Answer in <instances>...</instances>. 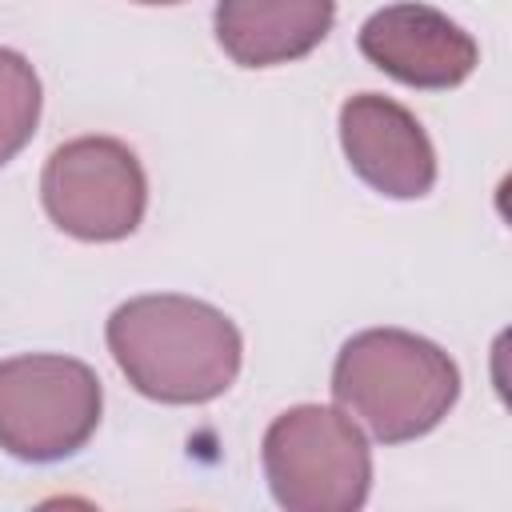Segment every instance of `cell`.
I'll return each instance as SVG.
<instances>
[{"label":"cell","instance_id":"obj_1","mask_svg":"<svg viewBox=\"0 0 512 512\" xmlns=\"http://www.w3.org/2000/svg\"><path fill=\"white\" fill-rule=\"evenodd\" d=\"M104 336L128 384L156 404H208L236 384L244 360L240 328L216 304L180 292L124 300Z\"/></svg>","mask_w":512,"mask_h":512},{"label":"cell","instance_id":"obj_2","mask_svg":"<svg viewBox=\"0 0 512 512\" xmlns=\"http://www.w3.org/2000/svg\"><path fill=\"white\" fill-rule=\"evenodd\" d=\"M332 396L380 444H408L440 428L460 400L456 360L404 328H364L336 352Z\"/></svg>","mask_w":512,"mask_h":512},{"label":"cell","instance_id":"obj_3","mask_svg":"<svg viewBox=\"0 0 512 512\" xmlns=\"http://www.w3.org/2000/svg\"><path fill=\"white\" fill-rule=\"evenodd\" d=\"M268 492L288 512H356L372 492V448L344 408L296 404L260 444Z\"/></svg>","mask_w":512,"mask_h":512},{"label":"cell","instance_id":"obj_4","mask_svg":"<svg viewBox=\"0 0 512 512\" xmlns=\"http://www.w3.org/2000/svg\"><path fill=\"white\" fill-rule=\"evenodd\" d=\"M100 376L56 352L0 360V448L24 464H52L80 452L100 428Z\"/></svg>","mask_w":512,"mask_h":512},{"label":"cell","instance_id":"obj_5","mask_svg":"<svg viewBox=\"0 0 512 512\" xmlns=\"http://www.w3.org/2000/svg\"><path fill=\"white\" fill-rule=\"evenodd\" d=\"M40 200L60 232L84 244H112L140 228L148 208V176L124 140L76 136L48 156Z\"/></svg>","mask_w":512,"mask_h":512},{"label":"cell","instance_id":"obj_6","mask_svg":"<svg viewBox=\"0 0 512 512\" xmlns=\"http://www.w3.org/2000/svg\"><path fill=\"white\" fill-rule=\"evenodd\" d=\"M360 52L392 80L428 92L464 84L480 64L476 40L440 8L416 0H400L372 12L360 24Z\"/></svg>","mask_w":512,"mask_h":512},{"label":"cell","instance_id":"obj_7","mask_svg":"<svg viewBox=\"0 0 512 512\" xmlns=\"http://www.w3.org/2000/svg\"><path fill=\"white\" fill-rule=\"evenodd\" d=\"M340 148L348 168L392 200H420L436 184V148L424 124L380 92H360L340 104Z\"/></svg>","mask_w":512,"mask_h":512},{"label":"cell","instance_id":"obj_8","mask_svg":"<svg viewBox=\"0 0 512 512\" xmlns=\"http://www.w3.org/2000/svg\"><path fill=\"white\" fill-rule=\"evenodd\" d=\"M336 0H216V40L240 68H276L324 44Z\"/></svg>","mask_w":512,"mask_h":512},{"label":"cell","instance_id":"obj_9","mask_svg":"<svg viewBox=\"0 0 512 512\" xmlns=\"http://www.w3.org/2000/svg\"><path fill=\"white\" fill-rule=\"evenodd\" d=\"M44 88L28 56L16 48H0V168L32 140L40 124Z\"/></svg>","mask_w":512,"mask_h":512},{"label":"cell","instance_id":"obj_10","mask_svg":"<svg viewBox=\"0 0 512 512\" xmlns=\"http://www.w3.org/2000/svg\"><path fill=\"white\" fill-rule=\"evenodd\" d=\"M136 4H180V0H136Z\"/></svg>","mask_w":512,"mask_h":512}]
</instances>
